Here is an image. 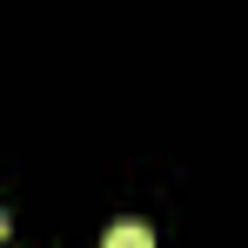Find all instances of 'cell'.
Listing matches in <instances>:
<instances>
[{
	"mask_svg": "<svg viewBox=\"0 0 248 248\" xmlns=\"http://www.w3.org/2000/svg\"><path fill=\"white\" fill-rule=\"evenodd\" d=\"M0 235H7V215H0Z\"/></svg>",
	"mask_w": 248,
	"mask_h": 248,
	"instance_id": "obj_2",
	"label": "cell"
},
{
	"mask_svg": "<svg viewBox=\"0 0 248 248\" xmlns=\"http://www.w3.org/2000/svg\"><path fill=\"white\" fill-rule=\"evenodd\" d=\"M101 248H155V235L141 228V221H121V228H108V242Z\"/></svg>",
	"mask_w": 248,
	"mask_h": 248,
	"instance_id": "obj_1",
	"label": "cell"
}]
</instances>
